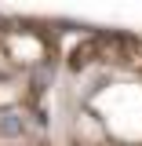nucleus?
<instances>
[{"label": "nucleus", "mask_w": 142, "mask_h": 146, "mask_svg": "<svg viewBox=\"0 0 142 146\" xmlns=\"http://www.w3.org/2000/svg\"><path fill=\"white\" fill-rule=\"evenodd\" d=\"M98 58V48H95V40H84V44H77L73 48V55H69V66L73 70H84L88 62H95Z\"/></svg>", "instance_id": "obj_1"}]
</instances>
